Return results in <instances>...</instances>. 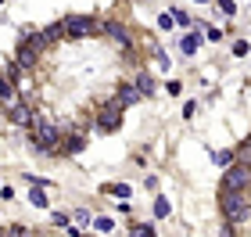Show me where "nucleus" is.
Masks as SVG:
<instances>
[{
	"instance_id": "obj_1",
	"label": "nucleus",
	"mask_w": 251,
	"mask_h": 237,
	"mask_svg": "<svg viewBox=\"0 0 251 237\" xmlns=\"http://www.w3.org/2000/svg\"><path fill=\"white\" fill-rule=\"evenodd\" d=\"M29 130H32V144H36V151L43 155H50V151H58V140H61V133L54 122H47L40 115V111H32V122H29Z\"/></svg>"
},
{
	"instance_id": "obj_2",
	"label": "nucleus",
	"mask_w": 251,
	"mask_h": 237,
	"mask_svg": "<svg viewBox=\"0 0 251 237\" xmlns=\"http://www.w3.org/2000/svg\"><path fill=\"white\" fill-rule=\"evenodd\" d=\"M219 209H223V216L230 219V223H237V219H244L248 212H251V201L244 198V190H219Z\"/></svg>"
},
{
	"instance_id": "obj_3",
	"label": "nucleus",
	"mask_w": 251,
	"mask_h": 237,
	"mask_svg": "<svg viewBox=\"0 0 251 237\" xmlns=\"http://www.w3.org/2000/svg\"><path fill=\"white\" fill-rule=\"evenodd\" d=\"M61 29H65V36H97V32H104V22H97L90 15H68V18H61Z\"/></svg>"
},
{
	"instance_id": "obj_4",
	"label": "nucleus",
	"mask_w": 251,
	"mask_h": 237,
	"mask_svg": "<svg viewBox=\"0 0 251 237\" xmlns=\"http://www.w3.org/2000/svg\"><path fill=\"white\" fill-rule=\"evenodd\" d=\"M122 108H126V105H122L119 97L108 101V105L97 111V130H100V133H115V130L122 126Z\"/></svg>"
},
{
	"instance_id": "obj_5",
	"label": "nucleus",
	"mask_w": 251,
	"mask_h": 237,
	"mask_svg": "<svg viewBox=\"0 0 251 237\" xmlns=\"http://www.w3.org/2000/svg\"><path fill=\"white\" fill-rule=\"evenodd\" d=\"M251 187V169L244 162H237L233 169H226L223 176V190H248Z\"/></svg>"
},
{
	"instance_id": "obj_6",
	"label": "nucleus",
	"mask_w": 251,
	"mask_h": 237,
	"mask_svg": "<svg viewBox=\"0 0 251 237\" xmlns=\"http://www.w3.org/2000/svg\"><path fill=\"white\" fill-rule=\"evenodd\" d=\"M104 32L119 43V47H126V51L133 47V32H129V26H122V22H104Z\"/></svg>"
},
{
	"instance_id": "obj_7",
	"label": "nucleus",
	"mask_w": 251,
	"mask_h": 237,
	"mask_svg": "<svg viewBox=\"0 0 251 237\" xmlns=\"http://www.w3.org/2000/svg\"><path fill=\"white\" fill-rule=\"evenodd\" d=\"M18 90H15V83H7V79H0V105H4V111H11L18 105Z\"/></svg>"
},
{
	"instance_id": "obj_8",
	"label": "nucleus",
	"mask_w": 251,
	"mask_h": 237,
	"mask_svg": "<svg viewBox=\"0 0 251 237\" xmlns=\"http://www.w3.org/2000/svg\"><path fill=\"white\" fill-rule=\"evenodd\" d=\"M7 115H11V122H15V126H29V122H32V108L25 105V101H18Z\"/></svg>"
},
{
	"instance_id": "obj_9",
	"label": "nucleus",
	"mask_w": 251,
	"mask_h": 237,
	"mask_svg": "<svg viewBox=\"0 0 251 237\" xmlns=\"http://www.w3.org/2000/svg\"><path fill=\"white\" fill-rule=\"evenodd\" d=\"M119 101H122V105H136V101H144V94H140V86L122 83V86H119Z\"/></svg>"
},
{
	"instance_id": "obj_10",
	"label": "nucleus",
	"mask_w": 251,
	"mask_h": 237,
	"mask_svg": "<svg viewBox=\"0 0 251 237\" xmlns=\"http://www.w3.org/2000/svg\"><path fill=\"white\" fill-rule=\"evenodd\" d=\"M61 148H65L68 155H75V151H83V148H86V137H83V133H72V137H68Z\"/></svg>"
},
{
	"instance_id": "obj_11",
	"label": "nucleus",
	"mask_w": 251,
	"mask_h": 237,
	"mask_svg": "<svg viewBox=\"0 0 251 237\" xmlns=\"http://www.w3.org/2000/svg\"><path fill=\"white\" fill-rule=\"evenodd\" d=\"M198 47H201V36H198V32H187V36L179 40V51H183V54H194Z\"/></svg>"
},
{
	"instance_id": "obj_12",
	"label": "nucleus",
	"mask_w": 251,
	"mask_h": 237,
	"mask_svg": "<svg viewBox=\"0 0 251 237\" xmlns=\"http://www.w3.org/2000/svg\"><path fill=\"white\" fill-rule=\"evenodd\" d=\"M29 201H32V205H36V209H47V190H43V184L29 190Z\"/></svg>"
},
{
	"instance_id": "obj_13",
	"label": "nucleus",
	"mask_w": 251,
	"mask_h": 237,
	"mask_svg": "<svg viewBox=\"0 0 251 237\" xmlns=\"http://www.w3.org/2000/svg\"><path fill=\"white\" fill-rule=\"evenodd\" d=\"M136 86H140V94H144V97H151V94H154V79L147 76V72L136 76Z\"/></svg>"
},
{
	"instance_id": "obj_14",
	"label": "nucleus",
	"mask_w": 251,
	"mask_h": 237,
	"mask_svg": "<svg viewBox=\"0 0 251 237\" xmlns=\"http://www.w3.org/2000/svg\"><path fill=\"white\" fill-rule=\"evenodd\" d=\"M104 194H119V198H129V187H126V184H104Z\"/></svg>"
},
{
	"instance_id": "obj_15",
	"label": "nucleus",
	"mask_w": 251,
	"mask_h": 237,
	"mask_svg": "<svg viewBox=\"0 0 251 237\" xmlns=\"http://www.w3.org/2000/svg\"><path fill=\"white\" fill-rule=\"evenodd\" d=\"M94 227H97V234H111V230H115V223H111L108 216H100V219H94Z\"/></svg>"
},
{
	"instance_id": "obj_16",
	"label": "nucleus",
	"mask_w": 251,
	"mask_h": 237,
	"mask_svg": "<svg viewBox=\"0 0 251 237\" xmlns=\"http://www.w3.org/2000/svg\"><path fill=\"white\" fill-rule=\"evenodd\" d=\"M173 22H176V26H194V22H190V15H187L183 7H176V11H173Z\"/></svg>"
},
{
	"instance_id": "obj_17",
	"label": "nucleus",
	"mask_w": 251,
	"mask_h": 237,
	"mask_svg": "<svg viewBox=\"0 0 251 237\" xmlns=\"http://www.w3.org/2000/svg\"><path fill=\"white\" fill-rule=\"evenodd\" d=\"M154 216H158V219H165V216H169V201H165V198H158V201H154Z\"/></svg>"
},
{
	"instance_id": "obj_18",
	"label": "nucleus",
	"mask_w": 251,
	"mask_h": 237,
	"mask_svg": "<svg viewBox=\"0 0 251 237\" xmlns=\"http://www.w3.org/2000/svg\"><path fill=\"white\" fill-rule=\"evenodd\" d=\"M129 234H133V237H151V234H154V227H133Z\"/></svg>"
},
{
	"instance_id": "obj_19",
	"label": "nucleus",
	"mask_w": 251,
	"mask_h": 237,
	"mask_svg": "<svg viewBox=\"0 0 251 237\" xmlns=\"http://www.w3.org/2000/svg\"><path fill=\"white\" fill-rule=\"evenodd\" d=\"M233 54H237V58H244V54H248V40H237L233 43Z\"/></svg>"
},
{
	"instance_id": "obj_20",
	"label": "nucleus",
	"mask_w": 251,
	"mask_h": 237,
	"mask_svg": "<svg viewBox=\"0 0 251 237\" xmlns=\"http://www.w3.org/2000/svg\"><path fill=\"white\" fill-rule=\"evenodd\" d=\"M219 11H223V15H233L237 4H233V0H219Z\"/></svg>"
},
{
	"instance_id": "obj_21",
	"label": "nucleus",
	"mask_w": 251,
	"mask_h": 237,
	"mask_svg": "<svg viewBox=\"0 0 251 237\" xmlns=\"http://www.w3.org/2000/svg\"><path fill=\"white\" fill-rule=\"evenodd\" d=\"M237 158H241L244 165H251V144H244V148H241V155H237Z\"/></svg>"
},
{
	"instance_id": "obj_22",
	"label": "nucleus",
	"mask_w": 251,
	"mask_h": 237,
	"mask_svg": "<svg viewBox=\"0 0 251 237\" xmlns=\"http://www.w3.org/2000/svg\"><path fill=\"white\" fill-rule=\"evenodd\" d=\"M173 26H176L173 15H162V18H158V29H173Z\"/></svg>"
},
{
	"instance_id": "obj_23",
	"label": "nucleus",
	"mask_w": 251,
	"mask_h": 237,
	"mask_svg": "<svg viewBox=\"0 0 251 237\" xmlns=\"http://www.w3.org/2000/svg\"><path fill=\"white\" fill-rule=\"evenodd\" d=\"M215 162H219V165H230L233 155H230V151H219V155H215Z\"/></svg>"
},
{
	"instance_id": "obj_24",
	"label": "nucleus",
	"mask_w": 251,
	"mask_h": 237,
	"mask_svg": "<svg viewBox=\"0 0 251 237\" xmlns=\"http://www.w3.org/2000/svg\"><path fill=\"white\" fill-rule=\"evenodd\" d=\"M198 4H208V0H198Z\"/></svg>"
},
{
	"instance_id": "obj_25",
	"label": "nucleus",
	"mask_w": 251,
	"mask_h": 237,
	"mask_svg": "<svg viewBox=\"0 0 251 237\" xmlns=\"http://www.w3.org/2000/svg\"><path fill=\"white\" fill-rule=\"evenodd\" d=\"M244 144H251V137H248V140H244Z\"/></svg>"
}]
</instances>
